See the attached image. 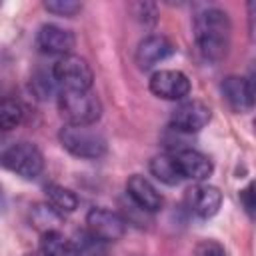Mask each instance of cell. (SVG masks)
Returning a JSON list of instances; mask_svg holds the SVG:
<instances>
[{
	"instance_id": "1",
	"label": "cell",
	"mask_w": 256,
	"mask_h": 256,
	"mask_svg": "<svg viewBox=\"0 0 256 256\" xmlns=\"http://www.w3.org/2000/svg\"><path fill=\"white\" fill-rule=\"evenodd\" d=\"M232 24L224 10L206 8L194 18V38L202 56L210 62H218L226 56L230 46Z\"/></svg>"
},
{
	"instance_id": "2",
	"label": "cell",
	"mask_w": 256,
	"mask_h": 256,
	"mask_svg": "<svg viewBox=\"0 0 256 256\" xmlns=\"http://www.w3.org/2000/svg\"><path fill=\"white\" fill-rule=\"evenodd\" d=\"M60 144L64 150H68L76 158L84 160H96L106 154V138L92 126H76V124H66L62 126L60 134Z\"/></svg>"
},
{
	"instance_id": "3",
	"label": "cell",
	"mask_w": 256,
	"mask_h": 256,
	"mask_svg": "<svg viewBox=\"0 0 256 256\" xmlns=\"http://www.w3.org/2000/svg\"><path fill=\"white\" fill-rule=\"evenodd\" d=\"M58 108L68 124L76 126H92L102 114V104L90 90H62L58 96Z\"/></svg>"
},
{
	"instance_id": "4",
	"label": "cell",
	"mask_w": 256,
	"mask_h": 256,
	"mask_svg": "<svg viewBox=\"0 0 256 256\" xmlns=\"http://www.w3.org/2000/svg\"><path fill=\"white\" fill-rule=\"evenodd\" d=\"M52 78L54 84H58L62 90H90L94 74L84 58L76 54H66L58 58L52 66Z\"/></svg>"
},
{
	"instance_id": "5",
	"label": "cell",
	"mask_w": 256,
	"mask_h": 256,
	"mask_svg": "<svg viewBox=\"0 0 256 256\" xmlns=\"http://www.w3.org/2000/svg\"><path fill=\"white\" fill-rule=\"evenodd\" d=\"M0 162L26 180L36 178L44 168V156L32 142H16L8 146L2 152Z\"/></svg>"
},
{
	"instance_id": "6",
	"label": "cell",
	"mask_w": 256,
	"mask_h": 256,
	"mask_svg": "<svg viewBox=\"0 0 256 256\" xmlns=\"http://www.w3.org/2000/svg\"><path fill=\"white\" fill-rule=\"evenodd\" d=\"M86 230L104 242H114V240H120L124 236L126 222L120 214L98 206L86 214Z\"/></svg>"
},
{
	"instance_id": "7",
	"label": "cell",
	"mask_w": 256,
	"mask_h": 256,
	"mask_svg": "<svg viewBox=\"0 0 256 256\" xmlns=\"http://www.w3.org/2000/svg\"><path fill=\"white\" fill-rule=\"evenodd\" d=\"M150 92L164 100H182L190 94V80L180 70H156L150 76Z\"/></svg>"
},
{
	"instance_id": "8",
	"label": "cell",
	"mask_w": 256,
	"mask_h": 256,
	"mask_svg": "<svg viewBox=\"0 0 256 256\" xmlns=\"http://www.w3.org/2000/svg\"><path fill=\"white\" fill-rule=\"evenodd\" d=\"M212 118L210 108L200 102V100H190L180 104L174 112H172V126L178 132H198L202 130Z\"/></svg>"
},
{
	"instance_id": "9",
	"label": "cell",
	"mask_w": 256,
	"mask_h": 256,
	"mask_svg": "<svg viewBox=\"0 0 256 256\" xmlns=\"http://www.w3.org/2000/svg\"><path fill=\"white\" fill-rule=\"evenodd\" d=\"M172 54H174V44L166 36L150 34L144 40H140V44L136 48V64L142 70H148Z\"/></svg>"
},
{
	"instance_id": "10",
	"label": "cell",
	"mask_w": 256,
	"mask_h": 256,
	"mask_svg": "<svg viewBox=\"0 0 256 256\" xmlns=\"http://www.w3.org/2000/svg\"><path fill=\"white\" fill-rule=\"evenodd\" d=\"M186 202L198 218H212L222 206V192L210 184H196L188 190Z\"/></svg>"
},
{
	"instance_id": "11",
	"label": "cell",
	"mask_w": 256,
	"mask_h": 256,
	"mask_svg": "<svg viewBox=\"0 0 256 256\" xmlns=\"http://www.w3.org/2000/svg\"><path fill=\"white\" fill-rule=\"evenodd\" d=\"M174 158H176V164H178V170H180L182 178H190V180H196V182H204V180H208V176H210L212 170H214L210 158L204 156V154L198 152V150H192V148L176 150V152H174Z\"/></svg>"
},
{
	"instance_id": "12",
	"label": "cell",
	"mask_w": 256,
	"mask_h": 256,
	"mask_svg": "<svg viewBox=\"0 0 256 256\" xmlns=\"http://www.w3.org/2000/svg\"><path fill=\"white\" fill-rule=\"evenodd\" d=\"M126 190H128V196L132 198V202L138 208L146 210V212H158L162 208V204H164V198L156 190V186L148 178H144L140 174H134V176L128 178Z\"/></svg>"
},
{
	"instance_id": "13",
	"label": "cell",
	"mask_w": 256,
	"mask_h": 256,
	"mask_svg": "<svg viewBox=\"0 0 256 256\" xmlns=\"http://www.w3.org/2000/svg\"><path fill=\"white\" fill-rule=\"evenodd\" d=\"M74 34L62 26H56V24H44L40 30H38V36H36V44L42 52H48V54H70V50L74 48Z\"/></svg>"
},
{
	"instance_id": "14",
	"label": "cell",
	"mask_w": 256,
	"mask_h": 256,
	"mask_svg": "<svg viewBox=\"0 0 256 256\" xmlns=\"http://www.w3.org/2000/svg\"><path fill=\"white\" fill-rule=\"evenodd\" d=\"M222 96L234 112H246L254 104V88L248 78L228 76L222 82Z\"/></svg>"
},
{
	"instance_id": "15",
	"label": "cell",
	"mask_w": 256,
	"mask_h": 256,
	"mask_svg": "<svg viewBox=\"0 0 256 256\" xmlns=\"http://www.w3.org/2000/svg\"><path fill=\"white\" fill-rule=\"evenodd\" d=\"M150 172H152V176H156L160 182H164L168 186H174L180 180H184L180 170H178L174 154H158V156H154L150 160Z\"/></svg>"
},
{
	"instance_id": "16",
	"label": "cell",
	"mask_w": 256,
	"mask_h": 256,
	"mask_svg": "<svg viewBox=\"0 0 256 256\" xmlns=\"http://www.w3.org/2000/svg\"><path fill=\"white\" fill-rule=\"evenodd\" d=\"M46 200L58 214H70L78 208V198L70 188H64L60 184H46Z\"/></svg>"
},
{
	"instance_id": "17",
	"label": "cell",
	"mask_w": 256,
	"mask_h": 256,
	"mask_svg": "<svg viewBox=\"0 0 256 256\" xmlns=\"http://www.w3.org/2000/svg\"><path fill=\"white\" fill-rule=\"evenodd\" d=\"M40 250L48 252L50 256H80L74 240L64 238L58 230L52 232H42V240H40Z\"/></svg>"
},
{
	"instance_id": "18",
	"label": "cell",
	"mask_w": 256,
	"mask_h": 256,
	"mask_svg": "<svg viewBox=\"0 0 256 256\" xmlns=\"http://www.w3.org/2000/svg\"><path fill=\"white\" fill-rule=\"evenodd\" d=\"M32 224L36 228H40L42 232H52L58 228L60 220H62V214H58L50 204H36L32 208Z\"/></svg>"
},
{
	"instance_id": "19",
	"label": "cell",
	"mask_w": 256,
	"mask_h": 256,
	"mask_svg": "<svg viewBox=\"0 0 256 256\" xmlns=\"http://www.w3.org/2000/svg\"><path fill=\"white\" fill-rule=\"evenodd\" d=\"M24 118V108L14 98H0V130L16 128Z\"/></svg>"
},
{
	"instance_id": "20",
	"label": "cell",
	"mask_w": 256,
	"mask_h": 256,
	"mask_svg": "<svg viewBox=\"0 0 256 256\" xmlns=\"http://www.w3.org/2000/svg\"><path fill=\"white\" fill-rule=\"evenodd\" d=\"M80 256H106V242L96 238L94 234H90L88 230H82L76 234V240H74Z\"/></svg>"
},
{
	"instance_id": "21",
	"label": "cell",
	"mask_w": 256,
	"mask_h": 256,
	"mask_svg": "<svg viewBox=\"0 0 256 256\" xmlns=\"http://www.w3.org/2000/svg\"><path fill=\"white\" fill-rule=\"evenodd\" d=\"M44 8L48 12H52V14L72 18L74 14H78L82 10V4L80 2H72V0H50V2H44Z\"/></svg>"
},
{
	"instance_id": "22",
	"label": "cell",
	"mask_w": 256,
	"mask_h": 256,
	"mask_svg": "<svg viewBox=\"0 0 256 256\" xmlns=\"http://www.w3.org/2000/svg\"><path fill=\"white\" fill-rule=\"evenodd\" d=\"M196 256H226V250L214 240H204L196 246Z\"/></svg>"
},
{
	"instance_id": "23",
	"label": "cell",
	"mask_w": 256,
	"mask_h": 256,
	"mask_svg": "<svg viewBox=\"0 0 256 256\" xmlns=\"http://www.w3.org/2000/svg\"><path fill=\"white\" fill-rule=\"evenodd\" d=\"M254 194H252V184H248L242 192H240V200H242V204H244V208H246V212L252 216V210H254V198H252Z\"/></svg>"
},
{
	"instance_id": "24",
	"label": "cell",
	"mask_w": 256,
	"mask_h": 256,
	"mask_svg": "<svg viewBox=\"0 0 256 256\" xmlns=\"http://www.w3.org/2000/svg\"><path fill=\"white\" fill-rule=\"evenodd\" d=\"M24 256H50V254L44 252V250H34V252H28V254H24Z\"/></svg>"
}]
</instances>
